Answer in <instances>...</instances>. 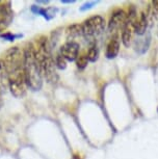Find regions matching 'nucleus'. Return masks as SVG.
<instances>
[{
  "instance_id": "obj_1",
  "label": "nucleus",
  "mask_w": 158,
  "mask_h": 159,
  "mask_svg": "<svg viewBox=\"0 0 158 159\" xmlns=\"http://www.w3.org/2000/svg\"><path fill=\"white\" fill-rule=\"evenodd\" d=\"M35 58L41 68L42 74L46 77L49 82L54 83L58 80V76L55 71V62L53 61L48 40L46 37L42 35L35 39L34 43H32Z\"/></svg>"
},
{
  "instance_id": "obj_2",
  "label": "nucleus",
  "mask_w": 158,
  "mask_h": 159,
  "mask_svg": "<svg viewBox=\"0 0 158 159\" xmlns=\"http://www.w3.org/2000/svg\"><path fill=\"white\" fill-rule=\"evenodd\" d=\"M23 65H24V72L27 86L32 91H40L43 85L42 79V71L38 66V62L35 58L34 46L32 43L27 44V46L23 52Z\"/></svg>"
},
{
  "instance_id": "obj_3",
  "label": "nucleus",
  "mask_w": 158,
  "mask_h": 159,
  "mask_svg": "<svg viewBox=\"0 0 158 159\" xmlns=\"http://www.w3.org/2000/svg\"><path fill=\"white\" fill-rule=\"evenodd\" d=\"M23 64V52L19 47H13L7 50L0 57V82L7 84L10 74L18 66Z\"/></svg>"
},
{
  "instance_id": "obj_4",
  "label": "nucleus",
  "mask_w": 158,
  "mask_h": 159,
  "mask_svg": "<svg viewBox=\"0 0 158 159\" xmlns=\"http://www.w3.org/2000/svg\"><path fill=\"white\" fill-rule=\"evenodd\" d=\"M7 85L10 88L11 95L16 98H22L26 94V83L24 65L21 64L11 72L7 79Z\"/></svg>"
},
{
  "instance_id": "obj_5",
  "label": "nucleus",
  "mask_w": 158,
  "mask_h": 159,
  "mask_svg": "<svg viewBox=\"0 0 158 159\" xmlns=\"http://www.w3.org/2000/svg\"><path fill=\"white\" fill-rule=\"evenodd\" d=\"M81 26L83 37L86 39H93L103 32L105 28V20L101 16H93L85 20Z\"/></svg>"
},
{
  "instance_id": "obj_6",
  "label": "nucleus",
  "mask_w": 158,
  "mask_h": 159,
  "mask_svg": "<svg viewBox=\"0 0 158 159\" xmlns=\"http://www.w3.org/2000/svg\"><path fill=\"white\" fill-rule=\"evenodd\" d=\"M138 19V13L135 8L131 7L129 13L127 15V19L122 31V42L125 47H129L132 43L133 34H135V22Z\"/></svg>"
},
{
  "instance_id": "obj_7",
  "label": "nucleus",
  "mask_w": 158,
  "mask_h": 159,
  "mask_svg": "<svg viewBox=\"0 0 158 159\" xmlns=\"http://www.w3.org/2000/svg\"><path fill=\"white\" fill-rule=\"evenodd\" d=\"M14 18V11L10 1H0V32H3L11 25Z\"/></svg>"
},
{
  "instance_id": "obj_8",
  "label": "nucleus",
  "mask_w": 158,
  "mask_h": 159,
  "mask_svg": "<svg viewBox=\"0 0 158 159\" xmlns=\"http://www.w3.org/2000/svg\"><path fill=\"white\" fill-rule=\"evenodd\" d=\"M79 53V44L74 41H69L65 43L61 47L59 54L67 61H74L78 57Z\"/></svg>"
},
{
  "instance_id": "obj_9",
  "label": "nucleus",
  "mask_w": 158,
  "mask_h": 159,
  "mask_svg": "<svg viewBox=\"0 0 158 159\" xmlns=\"http://www.w3.org/2000/svg\"><path fill=\"white\" fill-rule=\"evenodd\" d=\"M127 19V15L124 11H117L112 14L108 22V30L115 32L120 28H123Z\"/></svg>"
},
{
  "instance_id": "obj_10",
  "label": "nucleus",
  "mask_w": 158,
  "mask_h": 159,
  "mask_svg": "<svg viewBox=\"0 0 158 159\" xmlns=\"http://www.w3.org/2000/svg\"><path fill=\"white\" fill-rule=\"evenodd\" d=\"M148 24H149L148 14L145 13V11H142L138 15L135 22V34L138 37H142V35H144L146 34V30L148 28Z\"/></svg>"
},
{
  "instance_id": "obj_11",
  "label": "nucleus",
  "mask_w": 158,
  "mask_h": 159,
  "mask_svg": "<svg viewBox=\"0 0 158 159\" xmlns=\"http://www.w3.org/2000/svg\"><path fill=\"white\" fill-rule=\"evenodd\" d=\"M119 51H120V41H119L118 35H115L107 44L105 55L108 59H112L118 55Z\"/></svg>"
},
{
  "instance_id": "obj_12",
  "label": "nucleus",
  "mask_w": 158,
  "mask_h": 159,
  "mask_svg": "<svg viewBox=\"0 0 158 159\" xmlns=\"http://www.w3.org/2000/svg\"><path fill=\"white\" fill-rule=\"evenodd\" d=\"M31 11L35 15H41L46 20H51L53 17L55 16V13L57 11L56 8H43L38 5H32Z\"/></svg>"
},
{
  "instance_id": "obj_13",
  "label": "nucleus",
  "mask_w": 158,
  "mask_h": 159,
  "mask_svg": "<svg viewBox=\"0 0 158 159\" xmlns=\"http://www.w3.org/2000/svg\"><path fill=\"white\" fill-rule=\"evenodd\" d=\"M83 35L82 34V26L81 24H73L67 28V38L68 40H73L77 37Z\"/></svg>"
},
{
  "instance_id": "obj_14",
  "label": "nucleus",
  "mask_w": 158,
  "mask_h": 159,
  "mask_svg": "<svg viewBox=\"0 0 158 159\" xmlns=\"http://www.w3.org/2000/svg\"><path fill=\"white\" fill-rule=\"evenodd\" d=\"M149 44H150V37H148L147 39H138L134 43V48H135V51H138V53H145L148 50Z\"/></svg>"
},
{
  "instance_id": "obj_15",
  "label": "nucleus",
  "mask_w": 158,
  "mask_h": 159,
  "mask_svg": "<svg viewBox=\"0 0 158 159\" xmlns=\"http://www.w3.org/2000/svg\"><path fill=\"white\" fill-rule=\"evenodd\" d=\"M98 55H99V51H98V48L96 45H93V46L89 47V49L86 53V57H88V61H96L98 59Z\"/></svg>"
},
{
  "instance_id": "obj_16",
  "label": "nucleus",
  "mask_w": 158,
  "mask_h": 159,
  "mask_svg": "<svg viewBox=\"0 0 158 159\" xmlns=\"http://www.w3.org/2000/svg\"><path fill=\"white\" fill-rule=\"evenodd\" d=\"M88 57H86V54H81L78 55V57L76 59V65L78 69H84L86 66H88Z\"/></svg>"
},
{
  "instance_id": "obj_17",
  "label": "nucleus",
  "mask_w": 158,
  "mask_h": 159,
  "mask_svg": "<svg viewBox=\"0 0 158 159\" xmlns=\"http://www.w3.org/2000/svg\"><path fill=\"white\" fill-rule=\"evenodd\" d=\"M55 66L58 69H61V70L65 69V67H67V61H65V59L62 57L59 53L56 55V57H55Z\"/></svg>"
},
{
  "instance_id": "obj_18",
  "label": "nucleus",
  "mask_w": 158,
  "mask_h": 159,
  "mask_svg": "<svg viewBox=\"0 0 158 159\" xmlns=\"http://www.w3.org/2000/svg\"><path fill=\"white\" fill-rule=\"evenodd\" d=\"M1 37L3 38L4 40H7V41L11 42V41H15V40H16V39H18V38H21V37H22V35H21V34H2Z\"/></svg>"
},
{
  "instance_id": "obj_19",
  "label": "nucleus",
  "mask_w": 158,
  "mask_h": 159,
  "mask_svg": "<svg viewBox=\"0 0 158 159\" xmlns=\"http://www.w3.org/2000/svg\"><path fill=\"white\" fill-rule=\"evenodd\" d=\"M97 4V2H95V1H92V2H86V3H84L82 5L81 7L79 8L80 11H86V10H89V8H92L94 7V5H96Z\"/></svg>"
},
{
  "instance_id": "obj_20",
  "label": "nucleus",
  "mask_w": 158,
  "mask_h": 159,
  "mask_svg": "<svg viewBox=\"0 0 158 159\" xmlns=\"http://www.w3.org/2000/svg\"><path fill=\"white\" fill-rule=\"evenodd\" d=\"M61 2L62 3H73L74 1H70V0H68V1L67 0H61Z\"/></svg>"
},
{
  "instance_id": "obj_21",
  "label": "nucleus",
  "mask_w": 158,
  "mask_h": 159,
  "mask_svg": "<svg viewBox=\"0 0 158 159\" xmlns=\"http://www.w3.org/2000/svg\"><path fill=\"white\" fill-rule=\"evenodd\" d=\"M157 34H158V31H157Z\"/></svg>"
}]
</instances>
